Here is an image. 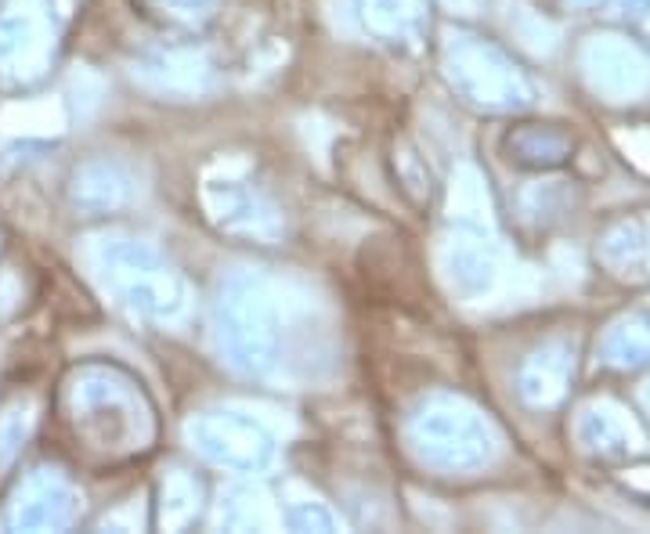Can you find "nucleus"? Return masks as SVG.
<instances>
[{
    "label": "nucleus",
    "mask_w": 650,
    "mask_h": 534,
    "mask_svg": "<svg viewBox=\"0 0 650 534\" xmlns=\"http://www.w3.org/2000/svg\"><path fill=\"white\" fill-rule=\"evenodd\" d=\"M105 282H113L123 293L130 307H141L145 315H177L181 311V282L170 275V268L145 246L120 242L105 249Z\"/></svg>",
    "instance_id": "f257e3e1"
},
{
    "label": "nucleus",
    "mask_w": 650,
    "mask_h": 534,
    "mask_svg": "<svg viewBox=\"0 0 650 534\" xmlns=\"http://www.w3.org/2000/svg\"><path fill=\"white\" fill-rule=\"evenodd\" d=\"M221 343L228 347L232 361L246 372L264 369L275 347L271 311L250 282H235L221 304Z\"/></svg>",
    "instance_id": "f03ea898"
},
{
    "label": "nucleus",
    "mask_w": 650,
    "mask_h": 534,
    "mask_svg": "<svg viewBox=\"0 0 650 534\" xmlns=\"http://www.w3.org/2000/svg\"><path fill=\"white\" fill-rule=\"evenodd\" d=\"M416 441L423 455L434 459L437 466H477L488 455L492 437L474 412L456 405H437L419 415Z\"/></svg>",
    "instance_id": "7ed1b4c3"
},
{
    "label": "nucleus",
    "mask_w": 650,
    "mask_h": 534,
    "mask_svg": "<svg viewBox=\"0 0 650 534\" xmlns=\"http://www.w3.org/2000/svg\"><path fill=\"white\" fill-rule=\"evenodd\" d=\"M452 80H459V87L488 109H510V105L531 102L528 80L495 47H459V55H452Z\"/></svg>",
    "instance_id": "20e7f679"
},
{
    "label": "nucleus",
    "mask_w": 650,
    "mask_h": 534,
    "mask_svg": "<svg viewBox=\"0 0 650 534\" xmlns=\"http://www.w3.org/2000/svg\"><path fill=\"white\" fill-rule=\"evenodd\" d=\"M192 437L199 452L206 459L221 462V466L235 470H257L271 459V441L257 423L243 419V415H214L192 426Z\"/></svg>",
    "instance_id": "39448f33"
},
{
    "label": "nucleus",
    "mask_w": 650,
    "mask_h": 534,
    "mask_svg": "<svg viewBox=\"0 0 650 534\" xmlns=\"http://www.w3.org/2000/svg\"><path fill=\"white\" fill-rule=\"evenodd\" d=\"M69 517H73V495H69L66 484H58V480H33L29 488L19 495V506H15V517H11V524L44 531V527H62V524H69Z\"/></svg>",
    "instance_id": "423d86ee"
},
{
    "label": "nucleus",
    "mask_w": 650,
    "mask_h": 534,
    "mask_svg": "<svg viewBox=\"0 0 650 534\" xmlns=\"http://www.w3.org/2000/svg\"><path fill=\"white\" fill-rule=\"evenodd\" d=\"M40 47V26L29 11L0 15V66H19L22 55Z\"/></svg>",
    "instance_id": "0eeeda50"
},
{
    "label": "nucleus",
    "mask_w": 650,
    "mask_h": 534,
    "mask_svg": "<svg viewBox=\"0 0 650 534\" xmlns=\"http://www.w3.org/2000/svg\"><path fill=\"white\" fill-rule=\"evenodd\" d=\"M607 358L614 365H643L650 361V315H636L622 322L607 340Z\"/></svg>",
    "instance_id": "6e6552de"
},
{
    "label": "nucleus",
    "mask_w": 650,
    "mask_h": 534,
    "mask_svg": "<svg viewBox=\"0 0 650 534\" xmlns=\"http://www.w3.org/2000/svg\"><path fill=\"white\" fill-rule=\"evenodd\" d=\"M373 22L401 37L419 22V4L416 0H373Z\"/></svg>",
    "instance_id": "1a4fd4ad"
},
{
    "label": "nucleus",
    "mask_w": 650,
    "mask_h": 534,
    "mask_svg": "<svg viewBox=\"0 0 650 534\" xmlns=\"http://www.w3.org/2000/svg\"><path fill=\"white\" fill-rule=\"evenodd\" d=\"M650 11V0H622V15H643Z\"/></svg>",
    "instance_id": "9d476101"
},
{
    "label": "nucleus",
    "mask_w": 650,
    "mask_h": 534,
    "mask_svg": "<svg viewBox=\"0 0 650 534\" xmlns=\"http://www.w3.org/2000/svg\"><path fill=\"white\" fill-rule=\"evenodd\" d=\"M575 4H593V0H575Z\"/></svg>",
    "instance_id": "9b49d317"
},
{
    "label": "nucleus",
    "mask_w": 650,
    "mask_h": 534,
    "mask_svg": "<svg viewBox=\"0 0 650 534\" xmlns=\"http://www.w3.org/2000/svg\"><path fill=\"white\" fill-rule=\"evenodd\" d=\"M647 408H650V390H647Z\"/></svg>",
    "instance_id": "f8f14e48"
}]
</instances>
